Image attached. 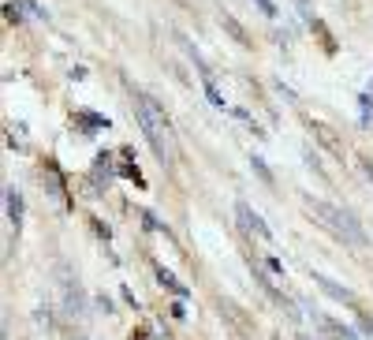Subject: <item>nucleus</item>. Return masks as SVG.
Here are the masks:
<instances>
[{
  "mask_svg": "<svg viewBox=\"0 0 373 340\" xmlns=\"http://www.w3.org/2000/svg\"><path fill=\"white\" fill-rule=\"evenodd\" d=\"M135 120L142 127V135L146 142H150V150L153 157L161 161V168H172L176 165V135H172V124H168V116L165 109L157 105L150 94H135Z\"/></svg>",
  "mask_w": 373,
  "mask_h": 340,
  "instance_id": "1",
  "label": "nucleus"
},
{
  "mask_svg": "<svg viewBox=\"0 0 373 340\" xmlns=\"http://www.w3.org/2000/svg\"><path fill=\"white\" fill-rule=\"evenodd\" d=\"M302 202L310 206L314 221L321 225L325 232H332L343 247H369V235L366 228L358 225V217L351 213V209L343 206H332V202H321V199H310V194H302Z\"/></svg>",
  "mask_w": 373,
  "mask_h": 340,
  "instance_id": "2",
  "label": "nucleus"
},
{
  "mask_svg": "<svg viewBox=\"0 0 373 340\" xmlns=\"http://www.w3.org/2000/svg\"><path fill=\"white\" fill-rule=\"evenodd\" d=\"M42 180H45V191H49V199L68 209L71 199H68V183H64V172H60V165L52 161V157H45V165H42Z\"/></svg>",
  "mask_w": 373,
  "mask_h": 340,
  "instance_id": "3",
  "label": "nucleus"
},
{
  "mask_svg": "<svg viewBox=\"0 0 373 340\" xmlns=\"http://www.w3.org/2000/svg\"><path fill=\"white\" fill-rule=\"evenodd\" d=\"M235 217H239V225H243L250 235H258L261 243H273V232H269V225H265V221L254 213V209H250L247 202H235Z\"/></svg>",
  "mask_w": 373,
  "mask_h": 340,
  "instance_id": "4",
  "label": "nucleus"
},
{
  "mask_svg": "<svg viewBox=\"0 0 373 340\" xmlns=\"http://www.w3.org/2000/svg\"><path fill=\"white\" fill-rule=\"evenodd\" d=\"M60 292H64V310H68L71 318H83V314H86L83 288H78V281H71V273H64V277H60Z\"/></svg>",
  "mask_w": 373,
  "mask_h": 340,
  "instance_id": "5",
  "label": "nucleus"
},
{
  "mask_svg": "<svg viewBox=\"0 0 373 340\" xmlns=\"http://www.w3.org/2000/svg\"><path fill=\"white\" fill-rule=\"evenodd\" d=\"M310 277H314V284H317V288H321V292H325V295H332V299H336V303H348L351 310L358 307V299H355V292H351V288H343V284H336V281H328V277H325V273H317V269L310 273Z\"/></svg>",
  "mask_w": 373,
  "mask_h": 340,
  "instance_id": "6",
  "label": "nucleus"
},
{
  "mask_svg": "<svg viewBox=\"0 0 373 340\" xmlns=\"http://www.w3.org/2000/svg\"><path fill=\"white\" fill-rule=\"evenodd\" d=\"M4 206H8L11 228L19 232V225H23V194H19V187H4Z\"/></svg>",
  "mask_w": 373,
  "mask_h": 340,
  "instance_id": "7",
  "label": "nucleus"
},
{
  "mask_svg": "<svg viewBox=\"0 0 373 340\" xmlns=\"http://www.w3.org/2000/svg\"><path fill=\"white\" fill-rule=\"evenodd\" d=\"M310 131H314V135H317V139H321V146H325L328 153H336V157H343V142H340L336 135H332V127H328V124H317V120H310Z\"/></svg>",
  "mask_w": 373,
  "mask_h": 340,
  "instance_id": "8",
  "label": "nucleus"
},
{
  "mask_svg": "<svg viewBox=\"0 0 373 340\" xmlns=\"http://www.w3.org/2000/svg\"><path fill=\"white\" fill-rule=\"evenodd\" d=\"M75 124H86V127H83V135H93V131H101V127H105V131L112 127V124H109V116H101V112H86V109H78V112H75Z\"/></svg>",
  "mask_w": 373,
  "mask_h": 340,
  "instance_id": "9",
  "label": "nucleus"
},
{
  "mask_svg": "<svg viewBox=\"0 0 373 340\" xmlns=\"http://www.w3.org/2000/svg\"><path fill=\"white\" fill-rule=\"evenodd\" d=\"M157 284H161V288H168V292H172V295H179V299L186 295V284H179V281H176V277H172V273L165 269V266H157Z\"/></svg>",
  "mask_w": 373,
  "mask_h": 340,
  "instance_id": "10",
  "label": "nucleus"
},
{
  "mask_svg": "<svg viewBox=\"0 0 373 340\" xmlns=\"http://www.w3.org/2000/svg\"><path fill=\"white\" fill-rule=\"evenodd\" d=\"M250 168H254V176L265 183V187H273V183H276V180H273V168L265 165V157H261V153H250Z\"/></svg>",
  "mask_w": 373,
  "mask_h": 340,
  "instance_id": "11",
  "label": "nucleus"
},
{
  "mask_svg": "<svg viewBox=\"0 0 373 340\" xmlns=\"http://www.w3.org/2000/svg\"><path fill=\"white\" fill-rule=\"evenodd\" d=\"M119 176L135 180V187H146V180H142V172H138V165H131V150H124V165H119Z\"/></svg>",
  "mask_w": 373,
  "mask_h": 340,
  "instance_id": "12",
  "label": "nucleus"
},
{
  "mask_svg": "<svg viewBox=\"0 0 373 340\" xmlns=\"http://www.w3.org/2000/svg\"><path fill=\"white\" fill-rule=\"evenodd\" d=\"M220 26H228V30H232V37H235V42L239 45H250V37H247V30H243V26H239L232 16H220Z\"/></svg>",
  "mask_w": 373,
  "mask_h": 340,
  "instance_id": "13",
  "label": "nucleus"
},
{
  "mask_svg": "<svg viewBox=\"0 0 373 340\" xmlns=\"http://www.w3.org/2000/svg\"><path fill=\"white\" fill-rule=\"evenodd\" d=\"M112 165H116V153H109V150L97 153V161H93V168H97V172H105V176L112 172Z\"/></svg>",
  "mask_w": 373,
  "mask_h": 340,
  "instance_id": "14",
  "label": "nucleus"
},
{
  "mask_svg": "<svg viewBox=\"0 0 373 340\" xmlns=\"http://www.w3.org/2000/svg\"><path fill=\"white\" fill-rule=\"evenodd\" d=\"M202 83H206V98H209V105H217V109H224V98H220L217 83H213V78H202Z\"/></svg>",
  "mask_w": 373,
  "mask_h": 340,
  "instance_id": "15",
  "label": "nucleus"
},
{
  "mask_svg": "<svg viewBox=\"0 0 373 340\" xmlns=\"http://www.w3.org/2000/svg\"><path fill=\"white\" fill-rule=\"evenodd\" d=\"M355 318H358V329H362V333L373 340V318H369V314H362V310L355 307Z\"/></svg>",
  "mask_w": 373,
  "mask_h": 340,
  "instance_id": "16",
  "label": "nucleus"
},
{
  "mask_svg": "<svg viewBox=\"0 0 373 340\" xmlns=\"http://www.w3.org/2000/svg\"><path fill=\"white\" fill-rule=\"evenodd\" d=\"M254 4H258L261 16H269V19H276V16H280V8L273 4V0H254Z\"/></svg>",
  "mask_w": 373,
  "mask_h": 340,
  "instance_id": "17",
  "label": "nucleus"
},
{
  "mask_svg": "<svg viewBox=\"0 0 373 340\" xmlns=\"http://www.w3.org/2000/svg\"><path fill=\"white\" fill-rule=\"evenodd\" d=\"M265 269H269L273 277H284V262L280 258H265Z\"/></svg>",
  "mask_w": 373,
  "mask_h": 340,
  "instance_id": "18",
  "label": "nucleus"
},
{
  "mask_svg": "<svg viewBox=\"0 0 373 340\" xmlns=\"http://www.w3.org/2000/svg\"><path fill=\"white\" fill-rule=\"evenodd\" d=\"M358 165H362V172H366V180L373 183V161H369V157H358Z\"/></svg>",
  "mask_w": 373,
  "mask_h": 340,
  "instance_id": "19",
  "label": "nucleus"
},
{
  "mask_svg": "<svg viewBox=\"0 0 373 340\" xmlns=\"http://www.w3.org/2000/svg\"><path fill=\"white\" fill-rule=\"evenodd\" d=\"M93 232H97L101 240H109V235H112V232H109V225H101V221H93Z\"/></svg>",
  "mask_w": 373,
  "mask_h": 340,
  "instance_id": "20",
  "label": "nucleus"
},
{
  "mask_svg": "<svg viewBox=\"0 0 373 340\" xmlns=\"http://www.w3.org/2000/svg\"><path fill=\"white\" fill-rule=\"evenodd\" d=\"M119 295H124L131 307H138V299H135V292H131V288H119Z\"/></svg>",
  "mask_w": 373,
  "mask_h": 340,
  "instance_id": "21",
  "label": "nucleus"
},
{
  "mask_svg": "<svg viewBox=\"0 0 373 340\" xmlns=\"http://www.w3.org/2000/svg\"><path fill=\"white\" fill-rule=\"evenodd\" d=\"M295 340H310V336H295Z\"/></svg>",
  "mask_w": 373,
  "mask_h": 340,
  "instance_id": "22",
  "label": "nucleus"
},
{
  "mask_svg": "<svg viewBox=\"0 0 373 340\" xmlns=\"http://www.w3.org/2000/svg\"><path fill=\"white\" fill-rule=\"evenodd\" d=\"M276 340H280V336H276Z\"/></svg>",
  "mask_w": 373,
  "mask_h": 340,
  "instance_id": "23",
  "label": "nucleus"
}]
</instances>
